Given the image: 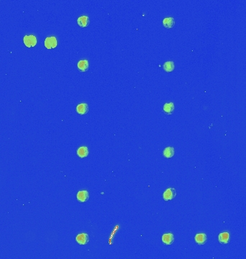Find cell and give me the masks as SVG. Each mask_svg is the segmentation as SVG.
Returning a JSON list of instances; mask_svg holds the SVG:
<instances>
[{
    "label": "cell",
    "mask_w": 246,
    "mask_h": 259,
    "mask_svg": "<svg viewBox=\"0 0 246 259\" xmlns=\"http://www.w3.org/2000/svg\"><path fill=\"white\" fill-rule=\"evenodd\" d=\"M161 240L165 245H171L174 241V236L172 233H165L162 235Z\"/></svg>",
    "instance_id": "52a82bcc"
},
{
    "label": "cell",
    "mask_w": 246,
    "mask_h": 259,
    "mask_svg": "<svg viewBox=\"0 0 246 259\" xmlns=\"http://www.w3.org/2000/svg\"><path fill=\"white\" fill-rule=\"evenodd\" d=\"M44 45L47 49H54V48L57 47L58 45L56 38L54 37V36L46 38L44 42Z\"/></svg>",
    "instance_id": "7a4b0ae2"
},
{
    "label": "cell",
    "mask_w": 246,
    "mask_h": 259,
    "mask_svg": "<svg viewBox=\"0 0 246 259\" xmlns=\"http://www.w3.org/2000/svg\"><path fill=\"white\" fill-rule=\"evenodd\" d=\"M77 68L81 72H86L89 68V63L86 59L80 60L77 63Z\"/></svg>",
    "instance_id": "5b68a950"
},
{
    "label": "cell",
    "mask_w": 246,
    "mask_h": 259,
    "mask_svg": "<svg viewBox=\"0 0 246 259\" xmlns=\"http://www.w3.org/2000/svg\"><path fill=\"white\" fill-rule=\"evenodd\" d=\"M163 68L165 72H172L175 68V64L173 61H167L165 62L164 66H163Z\"/></svg>",
    "instance_id": "2e32d148"
},
{
    "label": "cell",
    "mask_w": 246,
    "mask_h": 259,
    "mask_svg": "<svg viewBox=\"0 0 246 259\" xmlns=\"http://www.w3.org/2000/svg\"><path fill=\"white\" fill-rule=\"evenodd\" d=\"M176 196V191L174 188H169L164 192L163 194V199L165 201H169V200H172Z\"/></svg>",
    "instance_id": "3957f363"
},
{
    "label": "cell",
    "mask_w": 246,
    "mask_h": 259,
    "mask_svg": "<svg viewBox=\"0 0 246 259\" xmlns=\"http://www.w3.org/2000/svg\"><path fill=\"white\" fill-rule=\"evenodd\" d=\"M77 24L81 28H86L89 24V18L87 16H81L77 19Z\"/></svg>",
    "instance_id": "8fae6325"
},
{
    "label": "cell",
    "mask_w": 246,
    "mask_h": 259,
    "mask_svg": "<svg viewBox=\"0 0 246 259\" xmlns=\"http://www.w3.org/2000/svg\"><path fill=\"white\" fill-rule=\"evenodd\" d=\"M89 149L86 146H81L77 149L76 151V155L79 156L80 158H84L88 156L89 155Z\"/></svg>",
    "instance_id": "ba28073f"
},
{
    "label": "cell",
    "mask_w": 246,
    "mask_h": 259,
    "mask_svg": "<svg viewBox=\"0 0 246 259\" xmlns=\"http://www.w3.org/2000/svg\"><path fill=\"white\" fill-rule=\"evenodd\" d=\"M76 112L79 114H81V115H84L87 113V112L89 110V106L88 104L86 103H81L78 104L76 108Z\"/></svg>",
    "instance_id": "9c48e42d"
},
{
    "label": "cell",
    "mask_w": 246,
    "mask_h": 259,
    "mask_svg": "<svg viewBox=\"0 0 246 259\" xmlns=\"http://www.w3.org/2000/svg\"><path fill=\"white\" fill-rule=\"evenodd\" d=\"M175 151L173 147H166L163 151V156L166 158H172L174 155Z\"/></svg>",
    "instance_id": "9a60e30c"
},
{
    "label": "cell",
    "mask_w": 246,
    "mask_h": 259,
    "mask_svg": "<svg viewBox=\"0 0 246 259\" xmlns=\"http://www.w3.org/2000/svg\"><path fill=\"white\" fill-rule=\"evenodd\" d=\"M175 25V19L173 18H166L163 19V25L164 28L170 29Z\"/></svg>",
    "instance_id": "5bb4252c"
},
{
    "label": "cell",
    "mask_w": 246,
    "mask_h": 259,
    "mask_svg": "<svg viewBox=\"0 0 246 259\" xmlns=\"http://www.w3.org/2000/svg\"><path fill=\"white\" fill-rule=\"evenodd\" d=\"M174 104L173 102L165 103L163 106V111L166 114H171L173 113V111L174 110Z\"/></svg>",
    "instance_id": "4fadbf2b"
},
{
    "label": "cell",
    "mask_w": 246,
    "mask_h": 259,
    "mask_svg": "<svg viewBox=\"0 0 246 259\" xmlns=\"http://www.w3.org/2000/svg\"><path fill=\"white\" fill-rule=\"evenodd\" d=\"M218 240L220 243L227 244L230 241V234L228 232H224L218 235Z\"/></svg>",
    "instance_id": "7c38bea8"
},
{
    "label": "cell",
    "mask_w": 246,
    "mask_h": 259,
    "mask_svg": "<svg viewBox=\"0 0 246 259\" xmlns=\"http://www.w3.org/2000/svg\"><path fill=\"white\" fill-rule=\"evenodd\" d=\"M76 241L79 245H86L89 241V236L87 233H80L76 237Z\"/></svg>",
    "instance_id": "277c9868"
},
{
    "label": "cell",
    "mask_w": 246,
    "mask_h": 259,
    "mask_svg": "<svg viewBox=\"0 0 246 259\" xmlns=\"http://www.w3.org/2000/svg\"><path fill=\"white\" fill-rule=\"evenodd\" d=\"M194 240L198 245H204L207 240V238L205 233H198L194 237Z\"/></svg>",
    "instance_id": "30bf717a"
},
{
    "label": "cell",
    "mask_w": 246,
    "mask_h": 259,
    "mask_svg": "<svg viewBox=\"0 0 246 259\" xmlns=\"http://www.w3.org/2000/svg\"><path fill=\"white\" fill-rule=\"evenodd\" d=\"M89 192L86 191V190H83V191H79L76 194V199L78 202H85L89 199Z\"/></svg>",
    "instance_id": "8992f818"
},
{
    "label": "cell",
    "mask_w": 246,
    "mask_h": 259,
    "mask_svg": "<svg viewBox=\"0 0 246 259\" xmlns=\"http://www.w3.org/2000/svg\"><path fill=\"white\" fill-rule=\"evenodd\" d=\"M23 42L26 47L31 48L35 47L37 44V38L35 35H25L23 38Z\"/></svg>",
    "instance_id": "6da1fadb"
}]
</instances>
